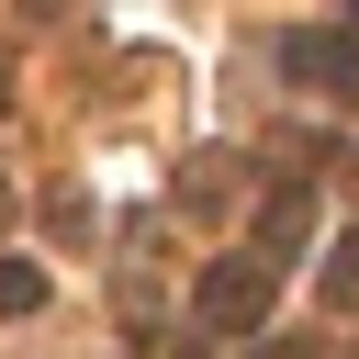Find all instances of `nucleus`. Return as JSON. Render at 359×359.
<instances>
[{"mask_svg":"<svg viewBox=\"0 0 359 359\" xmlns=\"http://www.w3.org/2000/svg\"><path fill=\"white\" fill-rule=\"evenodd\" d=\"M34 303H45V280L34 269H0V314H34Z\"/></svg>","mask_w":359,"mask_h":359,"instance_id":"obj_4","label":"nucleus"},{"mask_svg":"<svg viewBox=\"0 0 359 359\" xmlns=\"http://www.w3.org/2000/svg\"><path fill=\"white\" fill-rule=\"evenodd\" d=\"M269 359H314V348H269Z\"/></svg>","mask_w":359,"mask_h":359,"instance_id":"obj_5","label":"nucleus"},{"mask_svg":"<svg viewBox=\"0 0 359 359\" xmlns=\"http://www.w3.org/2000/svg\"><path fill=\"white\" fill-rule=\"evenodd\" d=\"M269 292H280L269 258H213V269H202V325L247 337V325H269Z\"/></svg>","mask_w":359,"mask_h":359,"instance_id":"obj_1","label":"nucleus"},{"mask_svg":"<svg viewBox=\"0 0 359 359\" xmlns=\"http://www.w3.org/2000/svg\"><path fill=\"white\" fill-rule=\"evenodd\" d=\"M325 303H359V236L325 247Z\"/></svg>","mask_w":359,"mask_h":359,"instance_id":"obj_3","label":"nucleus"},{"mask_svg":"<svg viewBox=\"0 0 359 359\" xmlns=\"http://www.w3.org/2000/svg\"><path fill=\"white\" fill-rule=\"evenodd\" d=\"M280 67H292V79H314V90H337V101H359V34H292V45H280Z\"/></svg>","mask_w":359,"mask_h":359,"instance_id":"obj_2","label":"nucleus"}]
</instances>
